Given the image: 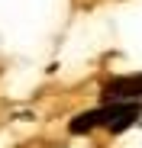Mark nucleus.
Segmentation results:
<instances>
[{"label": "nucleus", "mask_w": 142, "mask_h": 148, "mask_svg": "<svg viewBox=\"0 0 142 148\" xmlns=\"http://www.w3.org/2000/svg\"><path fill=\"white\" fill-rule=\"evenodd\" d=\"M142 116V103L139 100H116V103H103L100 110H87L78 119H71V132L81 135L90 129H107V132H123L132 122H139Z\"/></svg>", "instance_id": "obj_1"}, {"label": "nucleus", "mask_w": 142, "mask_h": 148, "mask_svg": "<svg viewBox=\"0 0 142 148\" xmlns=\"http://www.w3.org/2000/svg\"><path fill=\"white\" fill-rule=\"evenodd\" d=\"M116 100H142V74H126L103 84V103Z\"/></svg>", "instance_id": "obj_2"}]
</instances>
